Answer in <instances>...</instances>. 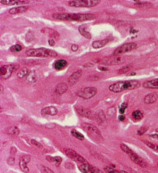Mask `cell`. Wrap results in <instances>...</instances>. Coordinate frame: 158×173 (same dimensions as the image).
Returning <instances> with one entry per match:
<instances>
[{
  "instance_id": "cell-33",
  "label": "cell",
  "mask_w": 158,
  "mask_h": 173,
  "mask_svg": "<svg viewBox=\"0 0 158 173\" xmlns=\"http://www.w3.org/2000/svg\"><path fill=\"white\" fill-rule=\"evenodd\" d=\"M131 68H132L131 65H127V66L124 67V68H122V69L118 70V74H126V73H128L131 69Z\"/></svg>"
},
{
  "instance_id": "cell-28",
  "label": "cell",
  "mask_w": 158,
  "mask_h": 173,
  "mask_svg": "<svg viewBox=\"0 0 158 173\" xmlns=\"http://www.w3.org/2000/svg\"><path fill=\"white\" fill-rule=\"evenodd\" d=\"M90 164H80L78 168L82 173H90Z\"/></svg>"
},
{
  "instance_id": "cell-5",
  "label": "cell",
  "mask_w": 158,
  "mask_h": 173,
  "mask_svg": "<svg viewBox=\"0 0 158 173\" xmlns=\"http://www.w3.org/2000/svg\"><path fill=\"white\" fill-rule=\"evenodd\" d=\"M82 128L85 130L86 132H87V134L91 138H93V140H99L102 139L101 132H100V131L95 126H93L91 124L84 123L82 124Z\"/></svg>"
},
{
  "instance_id": "cell-43",
  "label": "cell",
  "mask_w": 158,
  "mask_h": 173,
  "mask_svg": "<svg viewBox=\"0 0 158 173\" xmlns=\"http://www.w3.org/2000/svg\"><path fill=\"white\" fill-rule=\"evenodd\" d=\"M7 163H8L10 165H14V163H15V157H10L8 158V160H7Z\"/></svg>"
},
{
  "instance_id": "cell-15",
  "label": "cell",
  "mask_w": 158,
  "mask_h": 173,
  "mask_svg": "<svg viewBox=\"0 0 158 173\" xmlns=\"http://www.w3.org/2000/svg\"><path fill=\"white\" fill-rule=\"evenodd\" d=\"M143 86L150 89H158V78L145 82L144 83H143Z\"/></svg>"
},
{
  "instance_id": "cell-17",
  "label": "cell",
  "mask_w": 158,
  "mask_h": 173,
  "mask_svg": "<svg viewBox=\"0 0 158 173\" xmlns=\"http://www.w3.org/2000/svg\"><path fill=\"white\" fill-rule=\"evenodd\" d=\"M28 6L26 5H22V6H17V7H13V8L10 9L9 12L11 15H16V14H21V13L24 12L28 10Z\"/></svg>"
},
{
  "instance_id": "cell-6",
  "label": "cell",
  "mask_w": 158,
  "mask_h": 173,
  "mask_svg": "<svg viewBox=\"0 0 158 173\" xmlns=\"http://www.w3.org/2000/svg\"><path fill=\"white\" fill-rule=\"evenodd\" d=\"M100 3L99 0H75V1H70L68 2V4L72 7H79V8H83V7H93L96 6Z\"/></svg>"
},
{
  "instance_id": "cell-31",
  "label": "cell",
  "mask_w": 158,
  "mask_h": 173,
  "mask_svg": "<svg viewBox=\"0 0 158 173\" xmlns=\"http://www.w3.org/2000/svg\"><path fill=\"white\" fill-rule=\"evenodd\" d=\"M29 70L28 69H26V68H24V69H22L19 70V72L17 73V77L18 78H24V77H27L29 75Z\"/></svg>"
},
{
  "instance_id": "cell-23",
  "label": "cell",
  "mask_w": 158,
  "mask_h": 173,
  "mask_svg": "<svg viewBox=\"0 0 158 173\" xmlns=\"http://www.w3.org/2000/svg\"><path fill=\"white\" fill-rule=\"evenodd\" d=\"M68 90V85L66 84V83H61V84H59L58 86H56V88H55V92H56V94L58 95H63L64 93H66Z\"/></svg>"
},
{
  "instance_id": "cell-42",
  "label": "cell",
  "mask_w": 158,
  "mask_h": 173,
  "mask_svg": "<svg viewBox=\"0 0 158 173\" xmlns=\"http://www.w3.org/2000/svg\"><path fill=\"white\" fill-rule=\"evenodd\" d=\"M30 142H31V144H34L35 146H37V147H38V148H42V145L39 142H37V140H30Z\"/></svg>"
},
{
  "instance_id": "cell-38",
  "label": "cell",
  "mask_w": 158,
  "mask_h": 173,
  "mask_svg": "<svg viewBox=\"0 0 158 173\" xmlns=\"http://www.w3.org/2000/svg\"><path fill=\"white\" fill-rule=\"evenodd\" d=\"M127 107H128V104L125 103V102H124V103L122 104L121 106H120V107H119V113H120L121 114H123V113L125 112Z\"/></svg>"
},
{
  "instance_id": "cell-21",
  "label": "cell",
  "mask_w": 158,
  "mask_h": 173,
  "mask_svg": "<svg viewBox=\"0 0 158 173\" xmlns=\"http://www.w3.org/2000/svg\"><path fill=\"white\" fill-rule=\"evenodd\" d=\"M67 66H68V62L66 60H63V59L57 60L54 64V68H55V69L56 70H62Z\"/></svg>"
},
{
  "instance_id": "cell-8",
  "label": "cell",
  "mask_w": 158,
  "mask_h": 173,
  "mask_svg": "<svg viewBox=\"0 0 158 173\" xmlns=\"http://www.w3.org/2000/svg\"><path fill=\"white\" fill-rule=\"evenodd\" d=\"M137 43L135 42H128V43H125L120 47H118L117 50H115L113 52V55H120L122 54L127 53V52H130L131 50L137 49Z\"/></svg>"
},
{
  "instance_id": "cell-36",
  "label": "cell",
  "mask_w": 158,
  "mask_h": 173,
  "mask_svg": "<svg viewBox=\"0 0 158 173\" xmlns=\"http://www.w3.org/2000/svg\"><path fill=\"white\" fill-rule=\"evenodd\" d=\"M144 144L148 146V147H150V149H152V150H154L156 152H158V145L157 144H152V143H150V142H144Z\"/></svg>"
},
{
  "instance_id": "cell-9",
  "label": "cell",
  "mask_w": 158,
  "mask_h": 173,
  "mask_svg": "<svg viewBox=\"0 0 158 173\" xmlns=\"http://www.w3.org/2000/svg\"><path fill=\"white\" fill-rule=\"evenodd\" d=\"M65 153L67 156L68 157H70L71 159H73V161L77 162L79 165H80V164H87V163H88L83 157L81 156L79 153H77L75 151H73L72 149H65Z\"/></svg>"
},
{
  "instance_id": "cell-13",
  "label": "cell",
  "mask_w": 158,
  "mask_h": 173,
  "mask_svg": "<svg viewBox=\"0 0 158 173\" xmlns=\"http://www.w3.org/2000/svg\"><path fill=\"white\" fill-rule=\"evenodd\" d=\"M29 161H30V156H29V155H24L21 157L20 161H19V166H20L22 171H24V173L29 172V169L27 166V164Z\"/></svg>"
},
{
  "instance_id": "cell-20",
  "label": "cell",
  "mask_w": 158,
  "mask_h": 173,
  "mask_svg": "<svg viewBox=\"0 0 158 173\" xmlns=\"http://www.w3.org/2000/svg\"><path fill=\"white\" fill-rule=\"evenodd\" d=\"M42 33H44V34H47L48 36L51 37V38H58V37H60L59 36V33L55 31V29H50V28H44V29H42Z\"/></svg>"
},
{
  "instance_id": "cell-19",
  "label": "cell",
  "mask_w": 158,
  "mask_h": 173,
  "mask_svg": "<svg viewBox=\"0 0 158 173\" xmlns=\"http://www.w3.org/2000/svg\"><path fill=\"white\" fill-rule=\"evenodd\" d=\"M28 1H16V0H14V1L3 0L0 2V4H4V5H19V6H22V4L24 5V4H28Z\"/></svg>"
},
{
  "instance_id": "cell-24",
  "label": "cell",
  "mask_w": 158,
  "mask_h": 173,
  "mask_svg": "<svg viewBox=\"0 0 158 173\" xmlns=\"http://www.w3.org/2000/svg\"><path fill=\"white\" fill-rule=\"evenodd\" d=\"M79 31H80L81 35H82L84 37L87 38V39H91L92 36H91L90 32L87 31V29H86V25H81V26L79 27Z\"/></svg>"
},
{
  "instance_id": "cell-1",
  "label": "cell",
  "mask_w": 158,
  "mask_h": 173,
  "mask_svg": "<svg viewBox=\"0 0 158 173\" xmlns=\"http://www.w3.org/2000/svg\"><path fill=\"white\" fill-rule=\"evenodd\" d=\"M53 17L62 21H86L94 19L95 16L91 13H55Z\"/></svg>"
},
{
  "instance_id": "cell-18",
  "label": "cell",
  "mask_w": 158,
  "mask_h": 173,
  "mask_svg": "<svg viewBox=\"0 0 158 173\" xmlns=\"http://www.w3.org/2000/svg\"><path fill=\"white\" fill-rule=\"evenodd\" d=\"M158 99V93H150L144 97V102L146 104H151L156 102Z\"/></svg>"
},
{
  "instance_id": "cell-41",
  "label": "cell",
  "mask_w": 158,
  "mask_h": 173,
  "mask_svg": "<svg viewBox=\"0 0 158 173\" xmlns=\"http://www.w3.org/2000/svg\"><path fill=\"white\" fill-rule=\"evenodd\" d=\"M41 170H42V173H55L52 170L49 169L48 167H45V166H42Z\"/></svg>"
},
{
  "instance_id": "cell-39",
  "label": "cell",
  "mask_w": 158,
  "mask_h": 173,
  "mask_svg": "<svg viewBox=\"0 0 158 173\" xmlns=\"http://www.w3.org/2000/svg\"><path fill=\"white\" fill-rule=\"evenodd\" d=\"M135 4L138 6V7H144V6H149V5H151L150 3H147V2H136Z\"/></svg>"
},
{
  "instance_id": "cell-4",
  "label": "cell",
  "mask_w": 158,
  "mask_h": 173,
  "mask_svg": "<svg viewBox=\"0 0 158 173\" xmlns=\"http://www.w3.org/2000/svg\"><path fill=\"white\" fill-rule=\"evenodd\" d=\"M120 147H121L122 151H124L128 156L130 157V158L131 159V161L134 162L136 165H139V166H141V167H143V168L147 166L146 163L143 161V159L142 157H140L137 153H134L133 151H132L131 149L129 148L127 145H125V144H120Z\"/></svg>"
},
{
  "instance_id": "cell-32",
  "label": "cell",
  "mask_w": 158,
  "mask_h": 173,
  "mask_svg": "<svg viewBox=\"0 0 158 173\" xmlns=\"http://www.w3.org/2000/svg\"><path fill=\"white\" fill-rule=\"evenodd\" d=\"M71 134H72L74 138L79 139L80 140H84V135L81 134V132H77L76 130H72V131H71Z\"/></svg>"
},
{
  "instance_id": "cell-25",
  "label": "cell",
  "mask_w": 158,
  "mask_h": 173,
  "mask_svg": "<svg viewBox=\"0 0 158 173\" xmlns=\"http://www.w3.org/2000/svg\"><path fill=\"white\" fill-rule=\"evenodd\" d=\"M131 117L134 120L138 121V120H141L143 118V113L140 110H135V111L132 112Z\"/></svg>"
},
{
  "instance_id": "cell-2",
  "label": "cell",
  "mask_w": 158,
  "mask_h": 173,
  "mask_svg": "<svg viewBox=\"0 0 158 173\" xmlns=\"http://www.w3.org/2000/svg\"><path fill=\"white\" fill-rule=\"evenodd\" d=\"M140 86V83L138 81H123L113 83L109 86V90L113 93H120L125 90H132L138 88Z\"/></svg>"
},
{
  "instance_id": "cell-26",
  "label": "cell",
  "mask_w": 158,
  "mask_h": 173,
  "mask_svg": "<svg viewBox=\"0 0 158 173\" xmlns=\"http://www.w3.org/2000/svg\"><path fill=\"white\" fill-rule=\"evenodd\" d=\"M46 158H47V160L50 162V163H55L56 165H61V157H50V156H47L46 157Z\"/></svg>"
},
{
  "instance_id": "cell-14",
  "label": "cell",
  "mask_w": 158,
  "mask_h": 173,
  "mask_svg": "<svg viewBox=\"0 0 158 173\" xmlns=\"http://www.w3.org/2000/svg\"><path fill=\"white\" fill-rule=\"evenodd\" d=\"M41 113H42V116H46V115L54 116V115H56L57 113H58V110H57L56 107H44L43 109H42Z\"/></svg>"
},
{
  "instance_id": "cell-50",
  "label": "cell",
  "mask_w": 158,
  "mask_h": 173,
  "mask_svg": "<svg viewBox=\"0 0 158 173\" xmlns=\"http://www.w3.org/2000/svg\"><path fill=\"white\" fill-rule=\"evenodd\" d=\"M118 173H127L126 171H120Z\"/></svg>"
},
{
  "instance_id": "cell-40",
  "label": "cell",
  "mask_w": 158,
  "mask_h": 173,
  "mask_svg": "<svg viewBox=\"0 0 158 173\" xmlns=\"http://www.w3.org/2000/svg\"><path fill=\"white\" fill-rule=\"evenodd\" d=\"M90 173H103L99 169L94 167L93 165H90Z\"/></svg>"
},
{
  "instance_id": "cell-35",
  "label": "cell",
  "mask_w": 158,
  "mask_h": 173,
  "mask_svg": "<svg viewBox=\"0 0 158 173\" xmlns=\"http://www.w3.org/2000/svg\"><path fill=\"white\" fill-rule=\"evenodd\" d=\"M22 50H23V47L20 44H15V45L11 46V49H10L11 52H19Z\"/></svg>"
},
{
  "instance_id": "cell-49",
  "label": "cell",
  "mask_w": 158,
  "mask_h": 173,
  "mask_svg": "<svg viewBox=\"0 0 158 173\" xmlns=\"http://www.w3.org/2000/svg\"><path fill=\"white\" fill-rule=\"evenodd\" d=\"M130 75V76H132V75H136V73H135V72H134V73H131Z\"/></svg>"
},
{
  "instance_id": "cell-11",
  "label": "cell",
  "mask_w": 158,
  "mask_h": 173,
  "mask_svg": "<svg viewBox=\"0 0 158 173\" xmlns=\"http://www.w3.org/2000/svg\"><path fill=\"white\" fill-rule=\"evenodd\" d=\"M123 62H125V58L122 57V56H112V57L106 58L102 61V63H104L105 65H109V66L118 65Z\"/></svg>"
},
{
  "instance_id": "cell-34",
  "label": "cell",
  "mask_w": 158,
  "mask_h": 173,
  "mask_svg": "<svg viewBox=\"0 0 158 173\" xmlns=\"http://www.w3.org/2000/svg\"><path fill=\"white\" fill-rule=\"evenodd\" d=\"M105 171L106 173H118L119 171H116L115 170V166H105Z\"/></svg>"
},
{
  "instance_id": "cell-51",
  "label": "cell",
  "mask_w": 158,
  "mask_h": 173,
  "mask_svg": "<svg viewBox=\"0 0 158 173\" xmlns=\"http://www.w3.org/2000/svg\"><path fill=\"white\" fill-rule=\"evenodd\" d=\"M156 132H158V128H157V129H156Z\"/></svg>"
},
{
  "instance_id": "cell-44",
  "label": "cell",
  "mask_w": 158,
  "mask_h": 173,
  "mask_svg": "<svg viewBox=\"0 0 158 173\" xmlns=\"http://www.w3.org/2000/svg\"><path fill=\"white\" fill-rule=\"evenodd\" d=\"M71 49H72L73 51H77L78 49H79V46H78L77 44H72V46H71Z\"/></svg>"
},
{
  "instance_id": "cell-22",
  "label": "cell",
  "mask_w": 158,
  "mask_h": 173,
  "mask_svg": "<svg viewBox=\"0 0 158 173\" xmlns=\"http://www.w3.org/2000/svg\"><path fill=\"white\" fill-rule=\"evenodd\" d=\"M109 40L108 39H104V40H100V41H94L92 43L93 49H100L102 47L105 46L108 43Z\"/></svg>"
},
{
  "instance_id": "cell-30",
  "label": "cell",
  "mask_w": 158,
  "mask_h": 173,
  "mask_svg": "<svg viewBox=\"0 0 158 173\" xmlns=\"http://www.w3.org/2000/svg\"><path fill=\"white\" fill-rule=\"evenodd\" d=\"M96 119H97V121L99 124H101V125L105 124V114L104 113V112H102V111L99 112L97 114H96Z\"/></svg>"
},
{
  "instance_id": "cell-12",
  "label": "cell",
  "mask_w": 158,
  "mask_h": 173,
  "mask_svg": "<svg viewBox=\"0 0 158 173\" xmlns=\"http://www.w3.org/2000/svg\"><path fill=\"white\" fill-rule=\"evenodd\" d=\"M77 113L82 117H86V118L90 119V120H93V119L96 118V114L92 110L87 109V108L79 107V108H77Z\"/></svg>"
},
{
  "instance_id": "cell-3",
  "label": "cell",
  "mask_w": 158,
  "mask_h": 173,
  "mask_svg": "<svg viewBox=\"0 0 158 173\" xmlns=\"http://www.w3.org/2000/svg\"><path fill=\"white\" fill-rule=\"evenodd\" d=\"M26 55L31 57H49V56L55 57L57 55V53L52 50L39 48V49H33L26 51Z\"/></svg>"
},
{
  "instance_id": "cell-16",
  "label": "cell",
  "mask_w": 158,
  "mask_h": 173,
  "mask_svg": "<svg viewBox=\"0 0 158 173\" xmlns=\"http://www.w3.org/2000/svg\"><path fill=\"white\" fill-rule=\"evenodd\" d=\"M81 74H82V71L81 70H77L76 72H74L73 74L70 75L68 78V83L70 85H74L75 83L79 81V79L81 78Z\"/></svg>"
},
{
  "instance_id": "cell-37",
  "label": "cell",
  "mask_w": 158,
  "mask_h": 173,
  "mask_svg": "<svg viewBox=\"0 0 158 173\" xmlns=\"http://www.w3.org/2000/svg\"><path fill=\"white\" fill-rule=\"evenodd\" d=\"M149 128L147 126H142L141 128H139L138 130V135H143L147 131H148Z\"/></svg>"
},
{
  "instance_id": "cell-52",
  "label": "cell",
  "mask_w": 158,
  "mask_h": 173,
  "mask_svg": "<svg viewBox=\"0 0 158 173\" xmlns=\"http://www.w3.org/2000/svg\"><path fill=\"white\" fill-rule=\"evenodd\" d=\"M157 166H158V163H157Z\"/></svg>"
},
{
  "instance_id": "cell-47",
  "label": "cell",
  "mask_w": 158,
  "mask_h": 173,
  "mask_svg": "<svg viewBox=\"0 0 158 173\" xmlns=\"http://www.w3.org/2000/svg\"><path fill=\"white\" fill-rule=\"evenodd\" d=\"M150 138H153V139H156V140H158V135H157V134H150Z\"/></svg>"
},
{
  "instance_id": "cell-27",
  "label": "cell",
  "mask_w": 158,
  "mask_h": 173,
  "mask_svg": "<svg viewBox=\"0 0 158 173\" xmlns=\"http://www.w3.org/2000/svg\"><path fill=\"white\" fill-rule=\"evenodd\" d=\"M7 132L11 136H17L20 133V130L18 129V127L13 126H11L7 129Z\"/></svg>"
},
{
  "instance_id": "cell-48",
  "label": "cell",
  "mask_w": 158,
  "mask_h": 173,
  "mask_svg": "<svg viewBox=\"0 0 158 173\" xmlns=\"http://www.w3.org/2000/svg\"><path fill=\"white\" fill-rule=\"evenodd\" d=\"M125 117L122 114V115H120L119 117H118V120H120V121H124V120H125Z\"/></svg>"
},
{
  "instance_id": "cell-46",
  "label": "cell",
  "mask_w": 158,
  "mask_h": 173,
  "mask_svg": "<svg viewBox=\"0 0 158 173\" xmlns=\"http://www.w3.org/2000/svg\"><path fill=\"white\" fill-rule=\"evenodd\" d=\"M99 69L101 70V71H107L108 69L106 67H99Z\"/></svg>"
},
{
  "instance_id": "cell-10",
  "label": "cell",
  "mask_w": 158,
  "mask_h": 173,
  "mask_svg": "<svg viewBox=\"0 0 158 173\" xmlns=\"http://www.w3.org/2000/svg\"><path fill=\"white\" fill-rule=\"evenodd\" d=\"M16 69V66L13 64H10V65H4V66L1 67L0 69V75L3 79H8Z\"/></svg>"
},
{
  "instance_id": "cell-7",
  "label": "cell",
  "mask_w": 158,
  "mask_h": 173,
  "mask_svg": "<svg viewBox=\"0 0 158 173\" xmlns=\"http://www.w3.org/2000/svg\"><path fill=\"white\" fill-rule=\"evenodd\" d=\"M97 94V88L93 86H86L78 92V96L82 99H91Z\"/></svg>"
},
{
  "instance_id": "cell-29",
  "label": "cell",
  "mask_w": 158,
  "mask_h": 173,
  "mask_svg": "<svg viewBox=\"0 0 158 173\" xmlns=\"http://www.w3.org/2000/svg\"><path fill=\"white\" fill-rule=\"evenodd\" d=\"M27 80H28L29 82H31V83L36 82L37 81V73H36V72H35L34 70L30 71V72H29V75L27 76Z\"/></svg>"
},
{
  "instance_id": "cell-45",
  "label": "cell",
  "mask_w": 158,
  "mask_h": 173,
  "mask_svg": "<svg viewBox=\"0 0 158 173\" xmlns=\"http://www.w3.org/2000/svg\"><path fill=\"white\" fill-rule=\"evenodd\" d=\"M49 44L50 46H55V41H54V39L53 38H49Z\"/></svg>"
}]
</instances>
